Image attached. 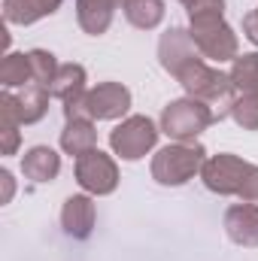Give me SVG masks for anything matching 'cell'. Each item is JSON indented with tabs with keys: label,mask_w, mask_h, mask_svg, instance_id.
<instances>
[{
	"label": "cell",
	"mask_w": 258,
	"mask_h": 261,
	"mask_svg": "<svg viewBox=\"0 0 258 261\" xmlns=\"http://www.w3.org/2000/svg\"><path fill=\"white\" fill-rule=\"evenodd\" d=\"M49 88L43 85H24L18 94L9 88L0 91V125H37L49 113Z\"/></svg>",
	"instance_id": "9c48e42d"
},
{
	"label": "cell",
	"mask_w": 258,
	"mask_h": 261,
	"mask_svg": "<svg viewBox=\"0 0 258 261\" xmlns=\"http://www.w3.org/2000/svg\"><path fill=\"white\" fill-rule=\"evenodd\" d=\"M231 119L243 130H258V97L255 94H237L231 107Z\"/></svg>",
	"instance_id": "7402d4cb"
},
{
	"label": "cell",
	"mask_w": 258,
	"mask_h": 261,
	"mask_svg": "<svg viewBox=\"0 0 258 261\" xmlns=\"http://www.w3.org/2000/svg\"><path fill=\"white\" fill-rule=\"evenodd\" d=\"M216 122L213 107L194 97H176L161 110V134H167L173 143H197V137Z\"/></svg>",
	"instance_id": "8992f818"
},
{
	"label": "cell",
	"mask_w": 258,
	"mask_h": 261,
	"mask_svg": "<svg viewBox=\"0 0 258 261\" xmlns=\"http://www.w3.org/2000/svg\"><path fill=\"white\" fill-rule=\"evenodd\" d=\"M161 137V125H155L149 116H128L110 130V149L122 161H140L146 158Z\"/></svg>",
	"instance_id": "52a82bcc"
},
{
	"label": "cell",
	"mask_w": 258,
	"mask_h": 261,
	"mask_svg": "<svg viewBox=\"0 0 258 261\" xmlns=\"http://www.w3.org/2000/svg\"><path fill=\"white\" fill-rule=\"evenodd\" d=\"M58 143H61L64 155H73V158H79V155L97 149L94 122H88V119H73V122H67L64 130H61V137H58Z\"/></svg>",
	"instance_id": "2e32d148"
},
{
	"label": "cell",
	"mask_w": 258,
	"mask_h": 261,
	"mask_svg": "<svg viewBox=\"0 0 258 261\" xmlns=\"http://www.w3.org/2000/svg\"><path fill=\"white\" fill-rule=\"evenodd\" d=\"M252 94H255V97H258V88H255V91H252Z\"/></svg>",
	"instance_id": "4316f807"
},
{
	"label": "cell",
	"mask_w": 258,
	"mask_h": 261,
	"mask_svg": "<svg viewBox=\"0 0 258 261\" xmlns=\"http://www.w3.org/2000/svg\"><path fill=\"white\" fill-rule=\"evenodd\" d=\"M173 79L183 85L186 97L203 100V103L213 107L216 122L231 119V107L237 100V88H234V82H231L228 73H222L219 67H213L207 58H197L192 64H186Z\"/></svg>",
	"instance_id": "7a4b0ae2"
},
{
	"label": "cell",
	"mask_w": 258,
	"mask_h": 261,
	"mask_svg": "<svg viewBox=\"0 0 258 261\" xmlns=\"http://www.w3.org/2000/svg\"><path fill=\"white\" fill-rule=\"evenodd\" d=\"M31 61H28V52H6L3 61H0V85L3 88H24L31 85Z\"/></svg>",
	"instance_id": "d6986e66"
},
{
	"label": "cell",
	"mask_w": 258,
	"mask_h": 261,
	"mask_svg": "<svg viewBox=\"0 0 258 261\" xmlns=\"http://www.w3.org/2000/svg\"><path fill=\"white\" fill-rule=\"evenodd\" d=\"M125 18L137 31H155L164 21V0H128L125 3Z\"/></svg>",
	"instance_id": "ac0fdd59"
},
{
	"label": "cell",
	"mask_w": 258,
	"mask_h": 261,
	"mask_svg": "<svg viewBox=\"0 0 258 261\" xmlns=\"http://www.w3.org/2000/svg\"><path fill=\"white\" fill-rule=\"evenodd\" d=\"M243 37L258 49V9H252V12L243 15Z\"/></svg>",
	"instance_id": "d4e9b609"
},
{
	"label": "cell",
	"mask_w": 258,
	"mask_h": 261,
	"mask_svg": "<svg viewBox=\"0 0 258 261\" xmlns=\"http://www.w3.org/2000/svg\"><path fill=\"white\" fill-rule=\"evenodd\" d=\"M21 173L31 182H52L61 173V155L52 146H31L21 155Z\"/></svg>",
	"instance_id": "5bb4252c"
},
{
	"label": "cell",
	"mask_w": 258,
	"mask_h": 261,
	"mask_svg": "<svg viewBox=\"0 0 258 261\" xmlns=\"http://www.w3.org/2000/svg\"><path fill=\"white\" fill-rule=\"evenodd\" d=\"M189 34H192L197 52L210 64H225L240 55L237 31L225 21V12H197L189 15Z\"/></svg>",
	"instance_id": "277c9868"
},
{
	"label": "cell",
	"mask_w": 258,
	"mask_h": 261,
	"mask_svg": "<svg viewBox=\"0 0 258 261\" xmlns=\"http://www.w3.org/2000/svg\"><path fill=\"white\" fill-rule=\"evenodd\" d=\"M73 176H76L79 189L91 197H107L119 189V164L113 155H107L100 149L79 155L73 164Z\"/></svg>",
	"instance_id": "ba28073f"
},
{
	"label": "cell",
	"mask_w": 258,
	"mask_h": 261,
	"mask_svg": "<svg viewBox=\"0 0 258 261\" xmlns=\"http://www.w3.org/2000/svg\"><path fill=\"white\" fill-rule=\"evenodd\" d=\"M225 234L234 246L258 249V203H231L225 210Z\"/></svg>",
	"instance_id": "7c38bea8"
},
{
	"label": "cell",
	"mask_w": 258,
	"mask_h": 261,
	"mask_svg": "<svg viewBox=\"0 0 258 261\" xmlns=\"http://www.w3.org/2000/svg\"><path fill=\"white\" fill-rule=\"evenodd\" d=\"M0 186H3V197H0V203H9L12 195H15V179H12V173L3 167L0 170Z\"/></svg>",
	"instance_id": "484cf974"
},
{
	"label": "cell",
	"mask_w": 258,
	"mask_h": 261,
	"mask_svg": "<svg viewBox=\"0 0 258 261\" xmlns=\"http://www.w3.org/2000/svg\"><path fill=\"white\" fill-rule=\"evenodd\" d=\"M255 9H258V6H255Z\"/></svg>",
	"instance_id": "83f0119b"
},
{
	"label": "cell",
	"mask_w": 258,
	"mask_h": 261,
	"mask_svg": "<svg viewBox=\"0 0 258 261\" xmlns=\"http://www.w3.org/2000/svg\"><path fill=\"white\" fill-rule=\"evenodd\" d=\"M200 182L222 197H240L243 203H258V164L243 161L240 155L219 152L210 155L200 167Z\"/></svg>",
	"instance_id": "6da1fadb"
},
{
	"label": "cell",
	"mask_w": 258,
	"mask_h": 261,
	"mask_svg": "<svg viewBox=\"0 0 258 261\" xmlns=\"http://www.w3.org/2000/svg\"><path fill=\"white\" fill-rule=\"evenodd\" d=\"M237 94H252L258 88V52H243L231 61V70H228Z\"/></svg>",
	"instance_id": "ffe728a7"
},
{
	"label": "cell",
	"mask_w": 258,
	"mask_h": 261,
	"mask_svg": "<svg viewBox=\"0 0 258 261\" xmlns=\"http://www.w3.org/2000/svg\"><path fill=\"white\" fill-rule=\"evenodd\" d=\"M128 0H76V24L88 37H100L110 31L116 9H125Z\"/></svg>",
	"instance_id": "4fadbf2b"
},
{
	"label": "cell",
	"mask_w": 258,
	"mask_h": 261,
	"mask_svg": "<svg viewBox=\"0 0 258 261\" xmlns=\"http://www.w3.org/2000/svg\"><path fill=\"white\" fill-rule=\"evenodd\" d=\"M64 0H3V18L6 24H37L61 9Z\"/></svg>",
	"instance_id": "9a60e30c"
},
{
	"label": "cell",
	"mask_w": 258,
	"mask_h": 261,
	"mask_svg": "<svg viewBox=\"0 0 258 261\" xmlns=\"http://www.w3.org/2000/svg\"><path fill=\"white\" fill-rule=\"evenodd\" d=\"M21 146V130L18 125H0V152L3 155H15Z\"/></svg>",
	"instance_id": "603a6c76"
},
{
	"label": "cell",
	"mask_w": 258,
	"mask_h": 261,
	"mask_svg": "<svg viewBox=\"0 0 258 261\" xmlns=\"http://www.w3.org/2000/svg\"><path fill=\"white\" fill-rule=\"evenodd\" d=\"M189 15H197V12H225V0H179Z\"/></svg>",
	"instance_id": "cb8c5ba5"
},
{
	"label": "cell",
	"mask_w": 258,
	"mask_h": 261,
	"mask_svg": "<svg viewBox=\"0 0 258 261\" xmlns=\"http://www.w3.org/2000/svg\"><path fill=\"white\" fill-rule=\"evenodd\" d=\"M85 82H88L85 67L70 61V64L58 67L55 82L49 85V94H52V97H58V100L64 103V100H70V97H79V94H85V91H88V88H85Z\"/></svg>",
	"instance_id": "e0dca14e"
},
{
	"label": "cell",
	"mask_w": 258,
	"mask_h": 261,
	"mask_svg": "<svg viewBox=\"0 0 258 261\" xmlns=\"http://www.w3.org/2000/svg\"><path fill=\"white\" fill-rule=\"evenodd\" d=\"M134 103L131 88L122 82H100L94 88H88L79 97L64 100V122L73 119H88V122H119L128 119V110Z\"/></svg>",
	"instance_id": "3957f363"
},
{
	"label": "cell",
	"mask_w": 258,
	"mask_h": 261,
	"mask_svg": "<svg viewBox=\"0 0 258 261\" xmlns=\"http://www.w3.org/2000/svg\"><path fill=\"white\" fill-rule=\"evenodd\" d=\"M28 61H31V79H34V85H43V88H49L52 82H55V73H58V58L52 55V52H46V49H31L28 52Z\"/></svg>",
	"instance_id": "44dd1931"
},
{
	"label": "cell",
	"mask_w": 258,
	"mask_h": 261,
	"mask_svg": "<svg viewBox=\"0 0 258 261\" xmlns=\"http://www.w3.org/2000/svg\"><path fill=\"white\" fill-rule=\"evenodd\" d=\"M94 222H97V206H94V197L91 195H70L61 206V228H64L67 237L73 240H88L91 231H94Z\"/></svg>",
	"instance_id": "8fae6325"
},
{
	"label": "cell",
	"mask_w": 258,
	"mask_h": 261,
	"mask_svg": "<svg viewBox=\"0 0 258 261\" xmlns=\"http://www.w3.org/2000/svg\"><path fill=\"white\" fill-rule=\"evenodd\" d=\"M207 149L200 143H170L155 152L152 158V179L164 189H179L189 179L200 176V167L207 161Z\"/></svg>",
	"instance_id": "5b68a950"
},
{
	"label": "cell",
	"mask_w": 258,
	"mask_h": 261,
	"mask_svg": "<svg viewBox=\"0 0 258 261\" xmlns=\"http://www.w3.org/2000/svg\"><path fill=\"white\" fill-rule=\"evenodd\" d=\"M197 58H203L194 46L189 28H167L161 37H158V64L164 73L176 76L186 64H192Z\"/></svg>",
	"instance_id": "30bf717a"
}]
</instances>
